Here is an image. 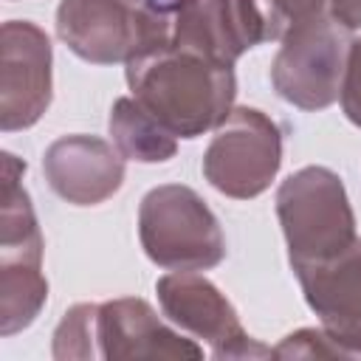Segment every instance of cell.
Wrapping results in <instances>:
<instances>
[{
  "mask_svg": "<svg viewBox=\"0 0 361 361\" xmlns=\"http://www.w3.org/2000/svg\"><path fill=\"white\" fill-rule=\"evenodd\" d=\"M96 353L99 358H203V347L169 327L149 302L121 296L96 305Z\"/></svg>",
  "mask_w": 361,
  "mask_h": 361,
  "instance_id": "cell-9",
  "label": "cell"
},
{
  "mask_svg": "<svg viewBox=\"0 0 361 361\" xmlns=\"http://www.w3.org/2000/svg\"><path fill=\"white\" fill-rule=\"evenodd\" d=\"M54 51L48 34L31 20H8L0 28V130L34 127L54 96Z\"/></svg>",
  "mask_w": 361,
  "mask_h": 361,
  "instance_id": "cell-7",
  "label": "cell"
},
{
  "mask_svg": "<svg viewBox=\"0 0 361 361\" xmlns=\"http://www.w3.org/2000/svg\"><path fill=\"white\" fill-rule=\"evenodd\" d=\"M276 217L293 271L341 254L358 237L347 189L330 166L288 175L276 189Z\"/></svg>",
  "mask_w": 361,
  "mask_h": 361,
  "instance_id": "cell-2",
  "label": "cell"
},
{
  "mask_svg": "<svg viewBox=\"0 0 361 361\" xmlns=\"http://www.w3.org/2000/svg\"><path fill=\"white\" fill-rule=\"evenodd\" d=\"M48 302L42 259H0V333L14 336L34 324Z\"/></svg>",
  "mask_w": 361,
  "mask_h": 361,
  "instance_id": "cell-14",
  "label": "cell"
},
{
  "mask_svg": "<svg viewBox=\"0 0 361 361\" xmlns=\"http://www.w3.org/2000/svg\"><path fill=\"white\" fill-rule=\"evenodd\" d=\"M271 23L274 39H282L290 28L327 14V0H257Z\"/></svg>",
  "mask_w": 361,
  "mask_h": 361,
  "instance_id": "cell-17",
  "label": "cell"
},
{
  "mask_svg": "<svg viewBox=\"0 0 361 361\" xmlns=\"http://www.w3.org/2000/svg\"><path fill=\"white\" fill-rule=\"evenodd\" d=\"M282 166V130L257 107H234L203 152V178L226 197L262 195Z\"/></svg>",
  "mask_w": 361,
  "mask_h": 361,
  "instance_id": "cell-4",
  "label": "cell"
},
{
  "mask_svg": "<svg viewBox=\"0 0 361 361\" xmlns=\"http://www.w3.org/2000/svg\"><path fill=\"white\" fill-rule=\"evenodd\" d=\"M155 293L169 324L192 338L209 344L214 358H271V347L251 338L234 310V305L220 293V288L195 274L172 271L155 282Z\"/></svg>",
  "mask_w": 361,
  "mask_h": 361,
  "instance_id": "cell-6",
  "label": "cell"
},
{
  "mask_svg": "<svg viewBox=\"0 0 361 361\" xmlns=\"http://www.w3.org/2000/svg\"><path fill=\"white\" fill-rule=\"evenodd\" d=\"M271 39V23L257 0H197L180 17L172 48H186L234 68L248 48Z\"/></svg>",
  "mask_w": 361,
  "mask_h": 361,
  "instance_id": "cell-10",
  "label": "cell"
},
{
  "mask_svg": "<svg viewBox=\"0 0 361 361\" xmlns=\"http://www.w3.org/2000/svg\"><path fill=\"white\" fill-rule=\"evenodd\" d=\"M271 353L274 358H350V353L324 327L293 330L276 347H271Z\"/></svg>",
  "mask_w": 361,
  "mask_h": 361,
  "instance_id": "cell-16",
  "label": "cell"
},
{
  "mask_svg": "<svg viewBox=\"0 0 361 361\" xmlns=\"http://www.w3.org/2000/svg\"><path fill=\"white\" fill-rule=\"evenodd\" d=\"M271 62V85L299 110H324L338 99L350 42L330 14L290 28Z\"/></svg>",
  "mask_w": 361,
  "mask_h": 361,
  "instance_id": "cell-5",
  "label": "cell"
},
{
  "mask_svg": "<svg viewBox=\"0 0 361 361\" xmlns=\"http://www.w3.org/2000/svg\"><path fill=\"white\" fill-rule=\"evenodd\" d=\"M138 240L166 271H209L226 259L220 220L186 183H161L141 197Z\"/></svg>",
  "mask_w": 361,
  "mask_h": 361,
  "instance_id": "cell-3",
  "label": "cell"
},
{
  "mask_svg": "<svg viewBox=\"0 0 361 361\" xmlns=\"http://www.w3.org/2000/svg\"><path fill=\"white\" fill-rule=\"evenodd\" d=\"M107 130L113 135L116 149L127 161L164 164L178 152V138L135 96H121L113 102Z\"/></svg>",
  "mask_w": 361,
  "mask_h": 361,
  "instance_id": "cell-13",
  "label": "cell"
},
{
  "mask_svg": "<svg viewBox=\"0 0 361 361\" xmlns=\"http://www.w3.org/2000/svg\"><path fill=\"white\" fill-rule=\"evenodd\" d=\"M124 155L99 135H62L48 144L42 172L48 186L73 206H99L124 183Z\"/></svg>",
  "mask_w": 361,
  "mask_h": 361,
  "instance_id": "cell-12",
  "label": "cell"
},
{
  "mask_svg": "<svg viewBox=\"0 0 361 361\" xmlns=\"http://www.w3.org/2000/svg\"><path fill=\"white\" fill-rule=\"evenodd\" d=\"M133 96L175 135L197 138L217 130L234 110V68L186 48L141 54L124 68Z\"/></svg>",
  "mask_w": 361,
  "mask_h": 361,
  "instance_id": "cell-1",
  "label": "cell"
},
{
  "mask_svg": "<svg viewBox=\"0 0 361 361\" xmlns=\"http://www.w3.org/2000/svg\"><path fill=\"white\" fill-rule=\"evenodd\" d=\"M56 37L90 65H127L147 54L144 0H59Z\"/></svg>",
  "mask_w": 361,
  "mask_h": 361,
  "instance_id": "cell-8",
  "label": "cell"
},
{
  "mask_svg": "<svg viewBox=\"0 0 361 361\" xmlns=\"http://www.w3.org/2000/svg\"><path fill=\"white\" fill-rule=\"evenodd\" d=\"M327 14L344 31L361 28V0H327Z\"/></svg>",
  "mask_w": 361,
  "mask_h": 361,
  "instance_id": "cell-19",
  "label": "cell"
},
{
  "mask_svg": "<svg viewBox=\"0 0 361 361\" xmlns=\"http://www.w3.org/2000/svg\"><path fill=\"white\" fill-rule=\"evenodd\" d=\"M293 274L322 327L350 353V358H361V237L341 254L302 265Z\"/></svg>",
  "mask_w": 361,
  "mask_h": 361,
  "instance_id": "cell-11",
  "label": "cell"
},
{
  "mask_svg": "<svg viewBox=\"0 0 361 361\" xmlns=\"http://www.w3.org/2000/svg\"><path fill=\"white\" fill-rule=\"evenodd\" d=\"M54 358L56 361H93L96 353V302H79L68 307L54 330Z\"/></svg>",
  "mask_w": 361,
  "mask_h": 361,
  "instance_id": "cell-15",
  "label": "cell"
},
{
  "mask_svg": "<svg viewBox=\"0 0 361 361\" xmlns=\"http://www.w3.org/2000/svg\"><path fill=\"white\" fill-rule=\"evenodd\" d=\"M338 102H341V110H344L347 121L361 127V37L353 39L350 48H347Z\"/></svg>",
  "mask_w": 361,
  "mask_h": 361,
  "instance_id": "cell-18",
  "label": "cell"
}]
</instances>
